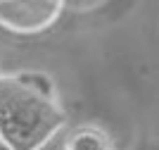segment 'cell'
Returning <instances> with one entry per match:
<instances>
[{"label":"cell","mask_w":159,"mask_h":150,"mask_svg":"<svg viewBox=\"0 0 159 150\" xmlns=\"http://www.w3.org/2000/svg\"><path fill=\"white\" fill-rule=\"evenodd\" d=\"M64 124L57 98L26 88L14 74H0V138L10 150H40Z\"/></svg>","instance_id":"1"},{"label":"cell","mask_w":159,"mask_h":150,"mask_svg":"<svg viewBox=\"0 0 159 150\" xmlns=\"http://www.w3.org/2000/svg\"><path fill=\"white\" fill-rule=\"evenodd\" d=\"M64 0H0V26L14 33L45 31L60 19Z\"/></svg>","instance_id":"2"},{"label":"cell","mask_w":159,"mask_h":150,"mask_svg":"<svg viewBox=\"0 0 159 150\" xmlns=\"http://www.w3.org/2000/svg\"><path fill=\"white\" fill-rule=\"evenodd\" d=\"M64 150H112V143H109V136L102 129L83 126V129H76L66 138Z\"/></svg>","instance_id":"3"},{"label":"cell","mask_w":159,"mask_h":150,"mask_svg":"<svg viewBox=\"0 0 159 150\" xmlns=\"http://www.w3.org/2000/svg\"><path fill=\"white\" fill-rule=\"evenodd\" d=\"M14 79H17L19 84H24L26 88L40 93V95H45V98H57V95H55L52 79L48 76V74H43V72H19V74H14Z\"/></svg>","instance_id":"4"},{"label":"cell","mask_w":159,"mask_h":150,"mask_svg":"<svg viewBox=\"0 0 159 150\" xmlns=\"http://www.w3.org/2000/svg\"><path fill=\"white\" fill-rule=\"evenodd\" d=\"M0 150H10V148L5 145V143H2V138H0Z\"/></svg>","instance_id":"5"}]
</instances>
